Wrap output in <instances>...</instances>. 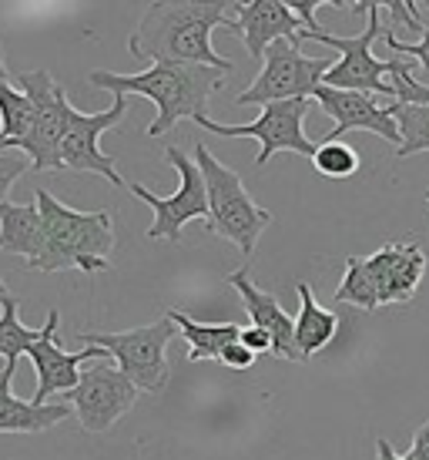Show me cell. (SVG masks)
<instances>
[{
  "mask_svg": "<svg viewBox=\"0 0 429 460\" xmlns=\"http://www.w3.org/2000/svg\"><path fill=\"white\" fill-rule=\"evenodd\" d=\"M34 102L21 88H13L11 81H0V155L17 148L24 152L31 128H34Z\"/></svg>",
  "mask_w": 429,
  "mask_h": 460,
  "instance_id": "cell-22",
  "label": "cell"
},
{
  "mask_svg": "<svg viewBox=\"0 0 429 460\" xmlns=\"http://www.w3.org/2000/svg\"><path fill=\"white\" fill-rule=\"evenodd\" d=\"M419 11V21H423V34H419V40H413V44H406V40L396 38V31H390V27L382 24V44H386V51L392 54H403V58H413V65H419V71L426 75V81L423 84H429V4H416Z\"/></svg>",
  "mask_w": 429,
  "mask_h": 460,
  "instance_id": "cell-27",
  "label": "cell"
},
{
  "mask_svg": "<svg viewBox=\"0 0 429 460\" xmlns=\"http://www.w3.org/2000/svg\"><path fill=\"white\" fill-rule=\"evenodd\" d=\"M396 125H399V135H403V145L396 148L399 158L429 152V108L426 104L396 102Z\"/></svg>",
  "mask_w": 429,
  "mask_h": 460,
  "instance_id": "cell-25",
  "label": "cell"
},
{
  "mask_svg": "<svg viewBox=\"0 0 429 460\" xmlns=\"http://www.w3.org/2000/svg\"><path fill=\"white\" fill-rule=\"evenodd\" d=\"M34 202L44 218V252L34 262L38 272L77 269L84 276L108 272L114 249V216L108 208L98 212H77L57 202L51 192L38 189Z\"/></svg>",
  "mask_w": 429,
  "mask_h": 460,
  "instance_id": "cell-3",
  "label": "cell"
},
{
  "mask_svg": "<svg viewBox=\"0 0 429 460\" xmlns=\"http://www.w3.org/2000/svg\"><path fill=\"white\" fill-rule=\"evenodd\" d=\"M255 359L258 357H255L252 349H245V346L235 340L232 346L222 349V359H218V363H225L228 370H249V367H255Z\"/></svg>",
  "mask_w": 429,
  "mask_h": 460,
  "instance_id": "cell-30",
  "label": "cell"
},
{
  "mask_svg": "<svg viewBox=\"0 0 429 460\" xmlns=\"http://www.w3.org/2000/svg\"><path fill=\"white\" fill-rule=\"evenodd\" d=\"M423 199H426V202H429V189H426V192H423Z\"/></svg>",
  "mask_w": 429,
  "mask_h": 460,
  "instance_id": "cell-37",
  "label": "cell"
},
{
  "mask_svg": "<svg viewBox=\"0 0 429 460\" xmlns=\"http://www.w3.org/2000/svg\"><path fill=\"white\" fill-rule=\"evenodd\" d=\"M195 162L202 168L205 192H208V222H205V229L212 235L228 239L245 259L255 256L262 232L272 226V212L255 202L239 172L228 168L225 162H218L212 148L198 145Z\"/></svg>",
  "mask_w": 429,
  "mask_h": 460,
  "instance_id": "cell-4",
  "label": "cell"
},
{
  "mask_svg": "<svg viewBox=\"0 0 429 460\" xmlns=\"http://www.w3.org/2000/svg\"><path fill=\"white\" fill-rule=\"evenodd\" d=\"M228 31H235V38L249 48L255 61H262L278 40H302L305 24L285 0H249V4H239Z\"/></svg>",
  "mask_w": 429,
  "mask_h": 460,
  "instance_id": "cell-16",
  "label": "cell"
},
{
  "mask_svg": "<svg viewBox=\"0 0 429 460\" xmlns=\"http://www.w3.org/2000/svg\"><path fill=\"white\" fill-rule=\"evenodd\" d=\"M332 299L336 303H349L355 309H366V313H376L379 293H376V282H372V272L366 266V256L346 259V272H342V282Z\"/></svg>",
  "mask_w": 429,
  "mask_h": 460,
  "instance_id": "cell-24",
  "label": "cell"
},
{
  "mask_svg": "<svg viewBox=\"0 0 429 460\" xmlns=\"http://www.w3.org/2000/svg\"><path fill=\"white\" fill-rule=\"evenodd\" d=\"M164 158L175 165L178 179H181L175 195H168V199H164V195H154V192H148L144 185H138V181H131L127 189H131V195H135L138 202L154 208V222H152V229L144 232V239H152V243L154 239L181 243V232H185L188 222H195V218H205V222H208V192H205L202 168H198L195 158H188V155L181 152V148H175V145H164Z\"/></svg>",
  "mask_w": 429,
  "mask_h": 460,
  "instance_id": "cell-8",
  "label": "cell"
},
{
  "mask_svg": "<svg viewBox=\"0 0 429 460\" xmlns=\"http://www.w3.org/2000/svg\"><path fill=\"white\" fill-rule=\"evenodd\" d=\"M57 323H61V313L51 309L48 313V323L40 326V340L31 346V363L38 370V394H34V403H48L54 394H67L74 390L77 380H81V363H88L94 357H108L98 346H84L81 353H67L57 346Z\"/></svg>",
  "mask_w": 429,
  "mask_h": 460,
  "instance_id": "cell-15",
  "label": "cell"
},
{
  "mask_svg": "<svg viewBox=\"0 0 429 460\" xmlns=\"http://www.w3.org/2000/svg\"><path fill=\"white\" fill-rule=\"evenodd\" d=\"M13 376H17V363H4V370H0V396L11 394Z\"/></svg>",
  "mask_w": 429,
  "mask_h": 460,
  "instance_id": "cell-33",
  "label": "cell"
},
{
  "mask_svg": "<svg viewBox=\"0 0 429 460\" xmlns=\"http://www.w3.org/2000/svg\"><path fill=\"white\" fill-rule=\"evenodd\" d=\"M319 108L326 111L336 128L328 131L322 141H342L346 131H372L382 141H390L392 148L403 145L399 125H396V102L382 104L376 102V94H363V91H339V88H322L312 94Z\"/></svg>",
  "mask_w": 429,
  "mask_h": 460,
  "instance_id": "cell-13",
  "label": "cell"
},
{
  "mask_svg": "<svg viewBox=\"0 0 429 460\" xmlns=\"http://www.w3.org/2000/svg\"><path fill=\"white\" fill-rule=\"evenodd\" d=\"M17 88L24 91L27 98L34 102V128L24 145V155L34 172H61V145L67 135V111L71 102L64 88L54 81L48 71H24L17 75Z\"/></svg>",
  "mask_w": 429,
  "mask_h": 460,
  "instance_id": "cell-10",
  "label": "cell"
},
{
  "mask_svg": "<svg viewBox=\"0 0 429 460\" xmlns=\"http://www.w3.org/2000/svg\"><path fill=\"white\" fill-rule=\"evenodd\" d=\"M138 386L131 384L118 367L98 363V367L81 373L74 390H67L61 396L64 403L74 407V417L88 434H104L138 403Z\"/></svg>",
  "mask_w": 429,
  "mask_h": 460,
  "instance_id": "cell-11",
  "label": "cell"
},
{
  "mask_svg": "<svg viewBox=\"0 0 429 460\" xmlns=\"http://www.w3.org/2000/svg\"><path fill=\"white\" fill-rule=\"evenodd\" d=\"M239 343L245 346V349H252L255 357H258V353H272V336H268L266 330H258V326H241Z\"/></svg>",
  "mask_w": 429,
  "mask_h": 460,
  "instance_id": "cell-31",
  "label": "cell"
},
{
  "mask_svg": "<svg viewBox=\"0 0 429 460\" xmlns=\"http://www.w3.org/2000/svg\"><path fill=\"white\" fill-rule=\"evenodd\" d=\"M239 4L225 0H158L141 13L127 51L152 65H202L232 75V61L212 48L214 27H228Z\"/></svg>",
  "mask_w": 429,
  "mask_h": 460,
  "instance_id": "cell-1",
  "label": "cell"
},
{
  "mask_svg": "<svg viewBox=\"0 0 429 460\" xmlns=\"http://www.w3.org/2000/svg\"><path fill=\"white\" fill-rule=\"evenodd\" d=\"M302 40H278L266 51L262 58V71L255 77L249 88L241 91L235 104H276V102H309L319 88H322V77L328 75L326 58H312L302 54L299 48Z\"/></svg>",
  "mask_w": 429,
  "mask_h": 460,
  "instance_id": "cell-7",
  "label": "cell"
},
{
  "mask_svg": "<svg viewBox=\"0 0 429 460\" xmlns=\"http://www.w3.org/2000/svg\"><path fill=\"white\" fill-rule=\"evenodd\" d=\"M228 286L241 296V306L249 313L252 326H258V330H266L268 336H272V353H276L278 359L305 363L302 353H299V343H295V320L282 309V303H278L276 296L266 293V289H258V286L249 279L245 269L232 272V276H228Z\"/></svg>",
  "mask_w": 429,
  "mask_h": 460,
  "instance_id": "cell-17",
  "label": "cell"
},
{
  "mask_svg": "<svg viewBox=\"0 0 429 460\" xmlns=\"http://www.w3.org/2000/svg\"><path fill=\"white\" fill-rule=\"evenodd\" d=\"M366 266L376 282L379 306H406L416 299L429 259L416 239H396L366 256Z\"/></svg>",
  "mask_w": 429,
  "mask_h": 460,
  "instance_id": "cell-14",
  "label": "cell"
},
{
  "mask_svg": "<svg viewBox=\"0 0 429 460\" xmlns=\"http://www.w3.org/2000/svg\"><path fill=\"white\" fill-rule=\"evenodd\" d=\"M7 293H11V289H7V282H4V276H0V299H4Z\"/></svg>",
  "mask_w": 429,
  "mask_h": 460,
  "instance_id": "cell-36",
  "label": "cell"
},
{
  "mask_svg": "<svg viewBox=\"0 0 429 460\" xmlns=\"http://www.w3.org/2000/svg\"><path fill=\"white\" fill-rule=\"evenodd\" d=\"M0 252L24 256L27 269L44 252V218H40L38 202H4L0 205Z\"/></svg>",
  "mask_w": 429,
  "mask_h": 460,
  "instance_id": "cell-18",
  "label": "cell"
},
{
  "mask_svg": "<svg viewBox=\"0 0 429 460\" xmlns=\"http://www.w3.org/2000/svg\"><path fill=\"white\" fill-rule=\"evenodd\" d=\"M295 293H299L295 343H299V353H302V359H312L319 349H326V346L336 340V332H339V316L319 303L309 282H299V286H295Z\"/></svg>",
  "mask_w": 429,
  "mask_h": 460,
  "instance_id": "cell-19",
  "label": "cell"
},
{
  "mask_svg": "<svg viewBox=\"0 0 429 460\" xmlns=\"http://www.w3.org/2000/svg\"><path fill=\"white\" fill-rule=\"evenodd\" d=\"M38 340L40 330L21 323V299L7 293L0 299V357L7 359V363H17L24 353H31V346L38 343Z\"/></svg>",
  "mask_w": 429,
  "mask_h": 460,
  "instance_id": "cell-23",
  "label": "cell"
},
{
  "mask_svg": "<svg viewBox=\"0 0 429 460\" xmlns=\"http://www.w3.org/2000/svg\"><path fill=\"white\" fill-rule=\"evenodd\" d=\"M305 115H309V102H276L266 104L262 115L255 121H245V125H218L212 118H205L198 128L212 131L218 138H252L258 141V158H255V168H266L268 158L278 152H295L302 158H312L316 155V141H309L305 135Z\"/></svg>",
  "mask_w": 429,
  "mask_h": 460,
  "instance_id": "cell-9",
  "label": "cell"
},
{
  "mask_svg": "<svg viewBox=\"0 0 429 460\" xmlns=\"http://www.w3.org/2000/svg\"><path fill=\"white\" fill-rule=\"evenodd\" d=\"M164 316L175 323L178 332L188 340L191 363L222 359V349L235 343L241 332V326H235V323H198V320H191V316H185V313H178V309H168Z\"/></svg>",
  "mask_w": 429,
  "mask_h": 460,
  "instance_id": "cell-21",
  "label": "cell"
},
{
  "mask_svg": "<svg viewBox=\"0 0 429 460\" xmlns=\"http://www.w3.org/2000/svg\"><path fill=\"white\" fill-rule=\"evenodd\" d=\"M127 108L131 104H127L125 94H114L111 108L98 111V115L77 111L74 104H71V111H67V135H64V145H61L64 168H71V172H94V175H101V179H108L111 185L121 189L125 179L118 172V162H114L111 155L101 152V135L118 128L125 121Z\"/></svg>",
  "mask_w": 429,
  "mask_h": 460,
  "instance_id": "cell-12",
  "label": "cell"
},
{
  "mask_svg": "<svg viewBox=\"0 0 429 460\" xmlns=\"http://www.w3.org/2000/svg\"><path fill=\"white\" fill-rule=\"evenodd\" d=\"M390 84H392V91H396V102L399 104H426L429 108V84H423L416 77V65H413V61L396 58Z\"/></svg>",
  "mask_w": 429,
  "mask_h": 460,
  "instance_id": "cell-28",
  "label": "cell"
},
{
  "mask_svg": "<svg viewBox=\"0 0 429 460\" xmlns=\"http://www.w3.org/2000/svg\"><path fill=\"white\" fill-rule=\"evenodd\" d=\"M67 403H34V400H21V396H0V434H44L67 420Z\"/></svg>",
  "mask_w": 429,
  "mask_h": 460,
  "instance_id": "cell-20",
  "label": "cell"
},
{
  "mask_svg": "<svg viewBox=\"0 0 429 460\" xmlns=\"http://www.w3.org/2000/svg\"><path fill=\"white\" fill-rule=\"evenodd\" d=\"M175 336V323L162 316L158 323L135 326V330L118 332H77V340L84 346H98L118 363V370L125 373L141 394H162L171 380V367L164 349Z\"/></svg>",
  "mask_w": 429,
  "mask_h": 460,
  "instance_id": "cell-6",
  "label": "cell"
},
{
  "mask_svg": "<svg viewBox=\"0 0 429 460\" xmlns=\"http://www.w3.org/2000/svg\"><path fill=\"white\" fill-rule=\"evenodd\" d=\"M406 457L409 460H429V420L416 430V437H413V450H409Z\"/></svg>",
  "mask_w": 429,
  "mask_h": 460,
  "instance_id": "cell-32",
  "label": "cell"
},
{
  "mask_svg": "<svg viewBox=\"0 0 429 460\" xmlns=\"http://www.w3.org/2000/svg\"><path fill=\"white\" fill-rule=\"evenodd\" d=\"M376 457L379 460H409V457H403V454H396L386 437H376Z\"/></svg>",
  "mask_w": 429,
  "mask_h": 460,
  "instance_id": "cell-34",
  "label": "cell"
},
{
  "mask_svg": "<svg viewBox=\"0 0 429 460\" xmlns=\"http://www.w3.org/2000/svg\"><path fill=\"white\" fill-rule=\"evenodd\" d=\"M24 172H31V162L17 158V155H0V205L7 202V192L13 189V181L21 179Z\"/></svg>",
  "mask_w": 429,
  "mask_h": 460,
  "instance_id": "cell-29",
  "label": "cell"
},
{
  "mask_svg": "<svg viewBox=\"0 0 429 460\" xmlns=\"http://www.w3.org/2000/svg\"><path fill=\"white\" fill-rule=\"evenodd\" d=\"M369 24L363 34H353V38H339V34H328V31H302V40H316V44H326L332 51H339V61L328 67V75L322 77L326 88H339V91H363V94H376V98H396V91L390 84L392 65L390 61H379L372 54V44L382 38V4L369 0Z\"/></svg>",
  "mask_w": 429,
  "mask_h": 460,
  "instance_id": "cell-5",
  "label": "cell"
},
{
  "mask_svg": "<svg viewBox=\"0 0 429 460\" xmlns=\"http://www.w3.org/2000/svg\"><path fill=\"white\" fill-rule=\"evenodd\" d=\"M312 165L326 179H353L359 172V152L346 141H322L312 155Z\"/></svg>",
  "mask_w": 429,
  "mask_h": 460,
  "instance_id": "cell-26",
  "label": "cell"
},
{
  "mask_svg": "<svg viewBox=\"0 0 429 460\" xmlns=\"http://www.w3.org/2000/svg\"><path fill=\"white\" fill-rule=\"evenodd\" d=\"M222 71L202 65H152L138 75H118V71H91L88 81L94 88H104L111 94H141L152 98L158 115L148 125V138H162L168 131L181 125L185 118L202 125L208 115V102L222 84Z\"/></svg>",
  "mask_w": 429,
  "mask_h": 460,
  "instance_id": "cell-2",
  "label": "cell"
},
{
  "mask_svg": "<svg viewBox=\"0 0 429 460\" xmlns=\"http://www.w3.org/2000/svg\"><path fill=\"white\" fill-rule=\"evenodd\" d=\"M0 81H7V65H4V48H0Z\"/></svg>",
  "mask_w": 429,
  "mask_h": 460,
  "instance_id": "cell-35",
  "label": "cell"
}]
</instances>
